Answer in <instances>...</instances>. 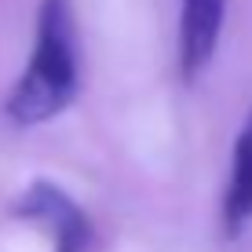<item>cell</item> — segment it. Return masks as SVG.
Wrapping results in <instances>:
<instances>
[{"instance_id": "1", "label": "cell", "mask_w": 252, "mask_h": 252, "mask_svg": "<svg viewBox=\"0 0 252 252\" xmlns=\"http://www.w3.org/2000/svg\"><path fill=\"white\" fill-rule=\"evenodd\" d=\"M81 92V37L69 0H44L37 11L33 55L15 81L4 110L15 125H44Z\"/></svg>"}, {"instance_id": "2", "label": "cell", "mask_w": 252, "mask_h": 252, "mask_svg": "<svg viewBox=\"0 0 252 252\" xmlns=\"http://www.w3.org/2000/svg\"><path fill=\"white\" fill-rule=\"evenodd\" d=\"M15 216L40 223L55 241V252H88V245H92V220L59 183L37 179L15 201Z\"/></svg>"}, {"instance_id": "3", "label": "cell", "mask_w": 252, "mask_h": 252, "mask_svg": "<svg viewBox=\"0 0 252 252\" xmlns=\"http://www.w3.org/2000/svg\"><path fill=\"white\" fill-rule=\"evenodd\" d=\"M223 22H227V0H183L179 7V73L187 84L212 66L220 48Z\"/></svg>"}, {"instance_id": "4", "label": "cell", "mask_w": 252, "mask_h": 252, "mask_svg": "<svg viewBox=\"0 0 252 252\" xmlns=\"http://www.w3.org/2000/svg\"><path fill=\"white\" fill-rule=\"evenodd\" d=\"M252 223V114L234 139L230 179L223 190V230L227 238H241Z\"/></svg>"}]
</instances>
